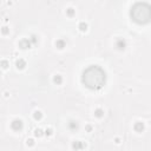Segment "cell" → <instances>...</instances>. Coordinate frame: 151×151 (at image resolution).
<instances>
[{"mask_svg": "<svg viewBox=\"0 0 151 151\" xmlns=\"http://www.w3.org/2000/svg\"><path fill=\"white\" fill-rule=\"evenodd\" d=\"M132 19L138 24H146L150 21V6L145 2L136 4L131 9Z\"/></svg>", "mask_w": 151, "mask_h": 151, "instance_id": "2", "label": "cell"}, {"mask_svg": "<svg viewBox=\"0 0 151 151\" xmlns=\"http://www.w3.org/2000/svg\"><path fill=\"white\" fill-rule=\"evenodd\" d=\"M105 72L99 66H90L83 73V83L91 90H98L105 84Z\"/></svg>", "mask_w": 151, "mask_h": 151, "instance_id": "1", "label": "cell"}]
</instances>
